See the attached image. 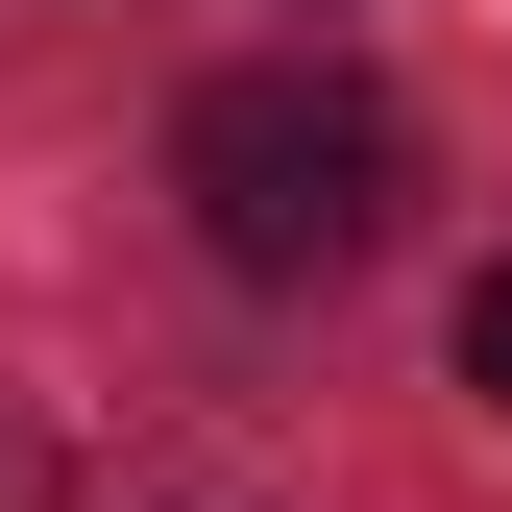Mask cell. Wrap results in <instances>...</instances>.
Here are the masks:
<instances>
[{
  "mask_svg": "<svg viewBox=\"0 0 512 512\" xmlns=\"http://www.w3.org/2000/svg\"><path fill=\"white\" fill-rule=\"evenodd\" d=\"M0 512H49V439H25V415H0Z\"/></svg>",
  "mask_w": 512,
  "mask_h": 512,
  "instance_id": "obj_3",
  "label": "cell"
},
{
  "mask_svg": "<svg viewBox=\"0 0 512 512\" xmlns=\"http://www.w3.org/2000/svg\"><path fill=\"white\" fill-rule=\"evenodd\" d=\"M171 196H196V244L244 293H317V269H366V244L415 220V122L366 74H317V49H269V74H220L171 122Z\"/></svg>",
  "mask_w": 512,
  "mask_h": 512,
  "instance_id": "obj_1",
  "label": "cell"
},
{
  "mask_svg": "<svg viewBox=\"0 0 512 512\" xmlns=\"http://www.w3.org/2000/svg\"><path fill=\"white\" fill-rule=\"evenodd\" d=\"M464 391L512 415V244H488V269H464Z\"/></svg>",
  "mask_w": 512,
  "mask_h": 512,
  "instance_id": "obj_2",
  "label": "cell"
}]
</instances>
